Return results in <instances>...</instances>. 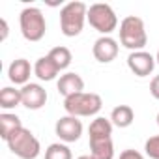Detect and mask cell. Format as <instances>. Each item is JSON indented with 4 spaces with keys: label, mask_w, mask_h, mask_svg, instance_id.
Returning a JSON list of instances; mask_svg holds the SVG:
<instances>
[{
    "label": "cell",
    "mask_w": 159,
    "mask_h": 159,
    "mask_svg": "<svg viewBox=\"0 0 159 159\" xmlns=\"http://www.w3.org/2000/svg\"><path fill=\"white\" fill-rule=\"evenodd\" d=\"M88 21V8L84 2H69L60 10V30L66 38H75L83 32Z\"/></svg>",
    "instance_id": "cell-1"
},
{
    "label": "cell",
    "mask_w": 159,
    "mask_h": 159,
    "mask_svg": "<svg viewBox=\"0 0 159 159\" xmlns=\"http://www.w3.org/2000/svg\"><path fill=\"white\" fill-rule=\"evenodd\" d=\"M120 43L133 51H144V45L148 43V34H146V26L144 21L137 15H127L122 23H120Z\"/></svg>",
    "instance_id": "cell-2"
},
{
    "label": "cell",
    "mask_w": 159,
    "mask_h": 159,
    "mask_svg": "<svg viewBox=\"0 0 159 159\" xmlns=\"http://www.w3.org/2000/svg\"><path fill=\"white\" fill-rule=\"evenodd\" d=\"M103 107V99L99 94L94 92H81L73 94L64 99V109L69 116H96Z\"/></svg>",
    "instance_id": "cell-3"
},
{
    "label": "cell",
    "mask_w": 159,
    "mask_h": 159,
    "mask_svg": "<svg viewBox=\"0 0 159 159\" xmlns=\"http://www.w3.org/2000/svg\"><path fill=\"white\" fill-rule=\"evenodd\" d=\"M19 26H21V34L26 41H41L45 32H47V21L45 15L41 13L39 8L28 6L21 11L19 15Z\"/></svg>",
    "instance_id": "cell-4"
},
{
    "label": "cell",
    "mask_w": 159,
    "mask_h": 159,
    "mask_svg": "<svg viewBox=\"0 0 159 159\" xmlns=\"http://www.w3.org/2000/svg\"><path fill=\"white\" fill-rule=\"evenodd\" d=\"M8 148L11 150L13 155H17L19 159H36L41 152V144L39 140L34 137V133L26 127H21L19 131H15L8 140H6Z\"/></svg>",
    "instance_id": "cell-5"
},
{
    "label": "cell",
    "mask_w": 159,
    "mask_h": 159,
    "mask_svg": "<svg viewBox=\"0 0 159 159\" xmlns=\"http://www.w3.org/2000/svg\"><path fill=\"white\" fill-rule=\"evenodd\" d=\"M88 23L94 30L109 36L118 26V17L109 4H92L88 8Z\"/></svg>",
    "instance_id": "cell-6"
},
{
    "label": "cell",
    "mask_w": 159,
    "mask_h": 159,
    "mask_svg": "<svg viewBox=\"0 0 159 159\" xmlns=\"http://www.w3.org/2000/svg\"><path fill=\"white\" fill-rule=\"evenodd\" d=\"M54 133H56V137L60 139V140H64V142H77L79 139H81V135H83V122L79 120L77 116H69V114H66V116H62L58 122H56V125H54Z\"/></svg>",
    "instance_id": "cell-7"
},
{
    "label": "cell",
    "mask_w": 159,
    "mask_h": 159,
    "mask_svg": "<svg viewBox=\"0 0 159 159\" xmlns=\"http://www.w3.org/2000/svg\"><path fill=\"white\" fill-rule=\"evenodd\" d=\"M118 41L111 36H101L94 41V47H92V54L98 62L101 64H111L116 56H118Z\"/></svg>",
    "instance_id": "cell-8"
},
{
    "label": "cell",
    "mask_w": 159,
    "mask_h": 159,
    "mask_svg": "<svg viewBox=\"0 0 159 159\" xmlns=\"http://www.w3.org/2000/svg\"><path fill=\"white\" fill-rule=\"evenodd\" d=\"M127 67L137 77H148L155 67V58L146 51H133L127 56Z\"/></svg>",
    "instance_id": "cell-9"
},
{
    "label": "cell",
    "mask_w": 159,
    "mask_h": 159,
    "mask_svg": "<svg viewBox=\"0 0 159 159\" xmlns=\"http://www.w3.org/2000/svg\"><path fill=\"white\" fill-rule=\"evenodd\" d=\"M21 98H23V107L30 111H39L47 103V90L38 83H28L21 88Z\"/></svg>",
    "instance_id": "cell-10"
},
{
    "label": "cell",
    "mask_w": 159,
    "mask_h": 159,
    "mask_svg": "<svg viewBox=\"0 0 159 159\" xmlns=\"http://www.w3.org/2000/svg\"><path fill=\"white\" fill-rule=\"evenodd\" d=\"M56 90L58 94L66 98L73 96V94H81L84 90V81H83V77L79 75V73H73V71H67L64 75H60L58 79V83H56Z\"/></svg>",
    "instance_id": "cell-11"
},
{
    "label": "cell",
    "mask_w": 159,
    "mask_h": 159,
    "mask_svg": "<svg viewBox=\"0 0 159 159\" xmlns=\"http://www.w3.org/2000/svg\"><path fill=\"white\" fill-rule=\"evenodd\" d=\"M34 67L30 66V62L26 58H17L10 64L8 67V77H10V81L13 84H28V79L32 75Z\"/></svg>",
    "instance_id": "cell-12"
},
{
    "label": "cell",
    "mask_w": 159,
    "mask_h": 159,
    "mask_svg": "<svg viewBox=\"0 0 159 159\" xmlns=\"http://www.w3.org/2000/svg\"><path fill=\"white\" fill-rule=\"evenodd\" d=\"M58 73H60V69L56 67V64L51 60V56H49V54H47V56L38 58V60H36V64H34V75L39 79V81H45V83L54 81Z\"/></svg>",
    "instance_id": "cell-13"
},
{
    "label": "cell",
    "mask_w": 159,
    "mask_h": 159,
    "mask_svg": "<svg viewBox=\"0 0 159 159\" xmlns=\"http://www.w3.org/2000/svg\"><path fill=\"white\" fill-rule=\"evenodd\" d=\"M90 157L92 159H112L114 157L112 137H109V139H90Z\"/></svg>",
    "instance_id": "cell-14"
},
{
    "label": "cell",
    "mask_w": 159,
    "mask_h": 159,
    "mask_svg": "<svg viewBox=\"0 0 159 159\" xmlns=\"http://www.w3.org/2000/svg\"><path fill=\"white\" fill-rule=\"evenodd\" d=\"M111 122H112V125H116L120 129L129 127L135 122V112H133V109L129 105H118L111 112Z\"/></svg>",
    "instance_id": "cell-15"
},
{
    "label": "cell",
    "mask_w": 159,
    "mask_h": 159,
    "mask_svg": "<svg viewBox=\"0 0 159 159\" xmlns=\"http://www.w3.org/2000/svg\"><path fill=\"white\" fill-rule=\"evenodd\" d=\"M21 127H23V124H21V118L17 114H11V112H2L0 114V137L4 140H8Z\"/></svg>",
    "instance_id": "cell-16"
},
{
    "label": "cell",
    "mask_w": 159,
    "mask_h": 159,
    "mask_svg": "<svg viewBox=\"0 0 159 159\" xmlns=\"http://www.w3.org/2000/svg\"><path fill=\"white\" fill-rule=\"evenodd\" d=\"M90 139H109L112 135V122L111 118H103L98 116L96 120H92L90 127H88Z\"/></svg>",
    "instance_id": "cell-17"
},
{
    "label": "cell",
    "mask_w": 159,
    "mask_h": 159,
    "mask_svg": "<svg viewBox=\"0 0 159 159\" xmlns=\"http://www.w3.org/2000/svg\"><path fill=\"white\" fill-rule=\"evenodd\" d=\"M23 105V98H21V90L13 88V86H4L0 90V107L4 111H10V109H15Z\"/></svg>",
    "instance_id": "cell-18"
},
{
    "label": "cell",
    "mask_w": 159,
    "mask_h": 159,
    "mask_svg": "<svg viewBox=\"0 0 159 159\" xmlns=\"http://www.w3.org/2000/svg\"><path fill=\"white\" fill-rule=\"evenodd\" d=\"M49 56H51V60L56 64V67H58L60 71H62V69H67L69 64H71V60H73L71 51H69L67 47H64V45H58V47L51 49Z\"/></svg>",
    "instance_id": "cell-19"
},
{
    "label": "cell",
    "mask_w": 159,
    "mask_h": 159,
    "mask_svg": "<svg viewBox=\"0 0 159 159\" xmlns=\"http://www.w3.org/2000/svg\"><path fill=\"white\" fill-rule=\"evenodd\" d=\"M45 159H73L71 150L62 144V142H54L45 150Z\"/></svg>",
    "instance_id": "cell-20"
},
{
    "label": "cell",
    "mask_w": 159,
    "mask_h": 159,
    "mask_svg": "<svg viewBox=\"0 0 159 159\" xmlns=\"http://www.w3.org/2000/svg\"><path fill=\"white\" fill-rule=\"evenodd\" d=\"M144 152L150 159H159V135H153L144 142Z\"/></svg>",
    "instance_id": "cell-21"
},
{
    "label": "cell",
    "mask_w": 159,
    "mask_h": 159,
    "mask_svg": "<svg viewBox=\"0 0 159 159\" xmlns=\"http://www.w3.org/2000/svg\"><path fill=\"white\" fill-rule=\"evenodd\" d=\"M120 159H144V155L140 153V152H137V150H124L122 153H120Z\"/></svg>",
    "instance_id": "cell-22"
},
{
    "label": "cell",
    "mask_w": 159,
    "mask_h": 159,
    "mask_svg": "<svg viewBox=\"0 0 159 159\" xmlns=\"http://www.w3.org/2000/svg\"><path fill=\"white\" fill-rule=\"evenodd\" d=\"M150 94H152L155 99H159V75H155V77L152 79V83H150Z\"/></svg>",
    "instance_id": "cell-23"
},
{
    "label": "cell",
    "mask_w": 159,
    "mask_h": 159,
    "mask_svg": "<svg viewBox=\"0 0 159 159\" xmlns=\"http://www.w3.org/2000/svg\"><path fill=\"white\" fill-rule=\"evenodd\" d=\"M0 26H2V36H0V39H6L8 38V23H6V19H0Z\"/></svg>",
    "instance_id": "cell-24"
},
{
    "label": "cell",
    "mask_w": 159,
    "mask_h": 159,
    "mask_svg": "<svg viewBox=\"0 0 159 159\" xmlns=\"http://www.w3.org/2000/svg\"><path fill=\"white\" fill-rule=\"evenodd\" d=\"M77 159H92L90 155H81V157H77Z\"/></svg>",
    "instance_id": "cell-25"
},
{
    "label": "cell",
    "mask_w": 159,
    "mask_h": 159,
    "mask_svg": "<svg viewBox=\"0 0 159 159\" xmlns=\"http://www.w3.org/2000/svg\"><path fill=\"white\" fill-rule=\"evenodd\" d=\"M155 64H159V51H157V54H155Z\"/></svg>",
    "instance_id": "cell-26"
},
{
    "label": "cell",
    "mask_w": 159,
    "mask_h": 159,
    "mask_svg": "<svg viewBox=\"0 0 159 159\" xmlns=\"http://www.w3.org/2000/svg\"><path fill=\"white\" fill-rule=\"evenodd\" d=\"M155 120H157V125H159V112H157V118H155Z\"/></svg>",
    "instance_id": "cell-27"
}]
</instances>
